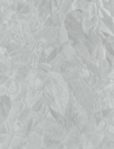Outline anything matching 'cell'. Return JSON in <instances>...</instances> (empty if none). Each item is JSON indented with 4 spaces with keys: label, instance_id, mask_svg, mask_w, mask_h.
<instances>
[{
    "label": "cell",
    "instance_id": "cell-2",
    "mask_svg": "<svg viewBox=\"0 0 114 149\" xmlns=\"http://www.w3.org/2000/svg\"><path fill=\"white\" fill-rule=\"evenodd\" d=\"M43 148V142L42 137L37 133H32L27 139V142H25L23 149H42Z\"/></svg>",
    "mask_w": 114,
    "mask_h": 149
},
{
    "label": "cell",
    "instance_id": "cell-1",
    "mask_svg": "<svg viewBox=\"0 0 114 149\" xmlns=\"http://www.w3.org/2000/svg\"><path fill=\"white\" fill-rule=\"evenodd\" d=\"M11 105H12V101L8 95L3 94L0 96V125L7 120L11 109Z\"/></svg>",
    "mask_w": 114,
    "mask_h": 149
},
{
    "label": "cell",
    "instance_id": "cell-4",
    "mask_svg": "<svg viewBox=\"0 0 114 149\" xmlns=\"http://www.w3.org/2000/svg\"><path fill=\"white\" fill-rule=\"evenodd\" d=\"M101 22L108 28V29L110 30V31L112 32V33H113V19H112L111 15H105V17H102Z\"/></svg>",
    "mask_w": 114,
    "mask_h": 149
},
{
    "label": "cell",
    "instance_id": "cell-5",
    "mask_svg": "<svg viewBox=\"0 0 114 149\" xmlns=\"http://www.w3.org/2000/svg\"><path fill=\"white\" fill-rule=\"evenodd\" d=\"M21 48V46L19 45V43H17V42H10V43L7 45L6 47V51L7 53H11V52H15V51H17V50H19Z\"/></svg>",
    "mask_w": 114,
    "mask_h": 149
},
{
    "label": "cell",
    "instance_id": "cell-3",
    "mask_svg": "<svg viewBox=\"0 0 114 149\" xmlns=\"http://www.w3.org/2000/svg\"><path fill=\"white\" fill-rule=\"evenodd\" d=\"M10 76L9 68L4 61H0V85H3Z\"/></svg>",
    "mask_w": 114,
    "mask_h": 149
},
{
    "label": "cell",
    "instance_id": "cell-6",
    "mask_svg": "<svg viewBox=\"0 0 114 149\" xmlns=\"http://www.w3.org/2000/svg\"><path fill=\"white\" fill-rule=\"evenodd\" d=\"M87 2H91V1H93V0H86Z\"/></svg>",
    "mask_w": 114,
    "mask_h": 149
}]
</instances>
